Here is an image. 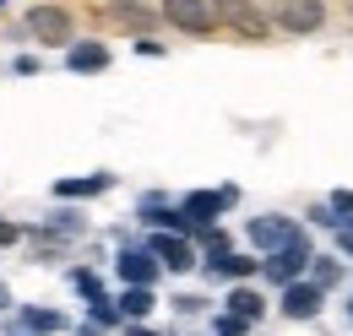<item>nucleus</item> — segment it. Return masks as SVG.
I'll return each mask as SVG.
<instances>
[{"instance_id":"nucleus-5","label":"nucleus","mask_w":353,"mask_h":336,"mask_svg":"<svg viewBox=\"0 0 353 336\" xmlns=\"http://www.w3.org/2000/svg\"><path fill=\"white\" fill-rule=\"evenodd\" d=\"M158 17L185 33V39H212L218 33V11H212V0H158Z\"/></svg>"},{"instance_id":"nucleus-29","label":"nucleus","mask_w":353,"mask_h":336,"mask_svg":"<svg viewBox=\"0 0 353 336\" xmlns=\"http://www.w3.org/2000/svg\"><path fill=\"white\" fill-rule=\"evenodd\" d=\"M125 336H163V331H152L147 320H131V326H125Z\"/></svg>"},{"instance_id":"nucleus-11","label":"nucleus","mask_w":353,"mask_h":336,"mask_svg":"<svg viewBox=\"0 0 353 336\" xmlns=\"http://www.w3.org/2000/svg\"><path fill=\"white\" fill-rule=\"evenodd\" d=\"M54 331H65V315H60V309H44V304H22L17 320L6 326V336H54Z\"/></svg>"},{"instance_id":"nucleus-22","label":"nucleus","mask_w":353,"mask_h":336,"mask_svg":"<svg viewBox=\"0 0 353 336\" xmlns=\"http://www.w3.org/2000/svg\"><path fill=\"white\" fill-rule=\"evenodd\" d=\"M71 288H77L82 298H98V293H103V282H98V271H88V266H77V271H71Z\"/></svg>"},{"instance_id":"nucleus-8","label":"nucleus","mask_w":353,"mask_h":336,"mask_svg":"<svg viewBox=\"0 0 353 336\" xmlns=\"http://www.w3.org/2000/svg\"><path fill=\"white\" fill-rule=\"evenodd\" d=\"M141 250L152 255L158 266H169V271H190L196 266V244L185 239V233H158V228H147V244Z\"/></svg>"},{"instance_id":"nucleus-14","label":"nucleus","mask_w":353,"mask_h":336,"mask_svg":"<svg viewBox=\"0 0 353 336\" xmlns=\"http://www.w3.org/2000/svg\"><path fill=\"white\" fill-rule=\"evenodd\" d=\"M114 190V174H82V179H54V201H92Z\"/></svg>"},{"instance_id":"nucleus-30","label":"nucleus","mask_w":353,"mask_h":336,"mask_svg":"<svg viewBox=\"0 0 353 336\" xmlns=\"http://www.w3.org/2000/svg\"><path fill=\"white\" fill-rule=\"evenodd\" d=\"M337 250L353 255V228H337Z\"/></svg>"},{"instance_id":"nucleus-15","label":"nucleus","mask_w":353,"mask_h":336,"mask_svg":"<svg viewBox=\"0 0 353 336\" xmlns=\"http://www.w3.org/2000/svg\"><path fill=\"white\" fill-rule=\"evenodd\" d=\"M228 315H239V320H250V326H256V320L266 315V298L256 293L250 282H234V293H228Z\"/></svg>"},{"instance_id":"nucleus-4","label":"nucleus","mask_w":353,"mask_h":336,"mask_svg":"<svg viewBox=\"0 0 353 336\" xmlns=\"http://www.w3.org/2000/svg\"><path fill=\"white\" fill-rule=\"evenodd\" d=\"M266 17H272V28H277V33L310 39V33H321V28H326L332 6H326V0H272V6H266Z\"/></svg>"},{"instance_id":"nucleus-10","label":"nucleus","mask_w":353,"mask_h":336,"mask_svg":"<svg viewBox=\"0 0 353 336\" xmlns=\"http://www.w3.org/2000/svg\"><path fill=\"white\" fill-rule=\"evenodd\" d=\"M109 65H114V54H109L103 39H71L65 43V71H71V76H98V71H109Z\"/></svg>"},{"instance_id":"nucleus-32","label":"nucleus","mask_w":353,"mask_h":336,"mask_svg":"<svg viewBox=\"0 0 353 336\" xmlns=\"http://www.w3.org/2000/svg\"><path fill=\"white\" fill-rule=\"evenodd\" d=\"M71 336H103V331H98V326H82V331H71Z\"/></svg>"},{"instance_id":"nucleus-12","label":"nucleus","mask_w":353,"mask_h":336,"mask_svg":"<svg viewBox=\"0 0 353 336\" xmlns=\"http://www.w3.org/2000/svg\"><path fill=\"white\" fill-rule=\"evenodd\" d=\"M321 304H326V293H321L315 282H283V298H277L283 320H315Z\"/></svg>"},{"instance_id":"nucleus-26","label":"nucleus","mask_w":353,"mask_h":336,"mask_svg":"<svg viewBox=\"0 0 353 336\" xmlns=\"http://www.w3.org/2000/svg\"><path fill=\"white\" fill-rule=\"evenodd\" d=\"M39 65H44V60H39V54H17V60H11V71H17V76H33V71H39Z\"/></svg>"},{"instance_id":"nucleus-24","label":"nucleus","mask_w":353,"mask_h":336,"mask_svg":"<svg viewBox=\"0 0 353 336\" xmlns=\"http://www.w3.org/2000/svg\"><path fill=\"white\" fill-rule=\"evenodd\" d=\"M212 331H218V336H250V320H239V315H228V309H223L218 320H212Z\"/></svg>"},{"instance_id":"nucleus-1","label":"nucleus","mask_w":353,"mask_h":336,"mask_svg":"<svg viewBox=\"0 0 353 336\" xmlns=\"http://www.w3.org/2000/svg\"><path fill=\"white\" fill-rule=\"evenodd\" d=\"M22 33H28V43L65 49L77 39V11L65 0H33V6H22Z\"/></svg>"},{"instance_id":"nucleus-13","label":"nucleus","mask_w":353,"mask_h":336,"mask_svg":"<svg viewBox=\"0 0 353 336\" xmlns=\"http://www.w3.org/2000/svg\"><path fill=\"white\" fill-rule=\"evenodd\" d=\"M158 271H163V266H158L147 250H131V244H125V250L114 255V277H120L125 288H152V282H158Z\"/></svg>"},{"instance_id":"nucleus-17","label":"nucleus","mask_w":353,"mask_h":336,"mask_svg":"<svg viewBox=\"0 0 353 336\" xmlns=\"http://www.w3.org/2000/svg\"><path fill=\"white\" fill-rule=\"evenodd\" d=\"M88 326H98V331H120L125 315H120V304H114L109 293H98V298H88Z\"/></svg>"},{"instance_id":"nucleus-34","label":"nucleus","mask_w":353,"mask_h":336,"mask_svg":"<svg viewBox=\"0 0 353 336\" xmlns=\"http://www.w3.org/2000/svg\"><path fill=\"white\" fill-rule=\"evenodd\" d=\"M348 17H353V0H348Z\"/></svg>"},{"instance_id":"nucleus-33","label":"nucleus","mask_w":353,"mask_h":336,"mask_svg":"<svg viewBox=\"0 0 353 336\" xmlns=\"http://www.w3.org/2000/svg\"><path fill=\"white\" fill-rule=\"evenodd\" d=\"M348 320H353V298H348Z\"/></svg>"},{"instance_id":"nucleus-23","label":"nucleus","mask_w":353,"mask_h":336,"mask_svg":"<svg viewBox=\"0 0 353 336\" xmlns=\"http://www.w3.org/2000/svg\"><path fill=\"white\" fill-rule=\"evenodd\" d=\"M131 49L141 54V60H163V54H169V43H158V33H141V39H131Z\"/></svg>"},{"instance_id":"nucleus-3","label":"nucleus","mask_w":353,"mask_h":336,"mask_svg":"<svg viewBox=\"0 0 353 336\" xmlns=\"http://www.w3.org/2000/svg\"><path fill=\"white\" fill-rule=\"evenodd\" d=\"M212 11H218V28H228L234 39H245V43H266L277 33L261 0H212Z\"/></svg>"},{"instance_id":"nucleus-19","label":"nucleus","mask_w":353,"mask_h":336,"mask_svg":"<svg viewBox=\"0 0 353 336\" xmlns=\"http://www.w3.org/2000/svg\"><path fill=\"white\" fill-rule=\"evenodd\" d=\"M196 250H201V260H218V255L234 250V239H228L218 222H212V228H196Z\"/></svg>"},{"instance_id":"nucleus-25","label":"nucleus","mask_w":353,"mask_h":336,"mask_svg":"<svg viewBox=\"0 0 353 336\" xmlns=\"http://www.w3.org/2000/svg\"><path fill=\"white\" fill-rule=\"evenodd\" d=\"M22 239H28V228L11 222V217H0V250H11V244H22Z\"/></svg>"},{"instance_id":"nucleus-16","label":"nucleus","mask_w":353,"mask_h":336,"mask_svg":"<svg viewBox=\"0 0 353 336\" xmlns=\"http://www.w3.org/2000/svg\"><path fill=\"white\" fill-rule=\"evenodd\" d=\"M207 271L212 277H228V282H245V277H256L261 271V260H250V255H218V260H207Z\"/></svg>"},{"instance_id":"nucleus-6","label":"nucleus","mask_w":353,"mask_h":336,"mask_svg":"<svg viewBox=\"0 0 353 336\" xmlns=\"http://www.w3.org/2000/svg\"><path fill=\"white\" fill-rule=\"evenodd\" d=\"M310 239L305 233H299V239H294V244H283V250H272L261 260V271H266V282H277V288H283V282H299V277H305L310 271Z\"/></svg>"},{"instance_id":"nucleus-28","label":"nucleus","mask_w":353,"mask_h":336,"mask_svg":"<svg viewBox=\"0 0 353 336\" xmlns=\"http://www.w3.org/2000/svg\"><path fill=\"white\" fill-rule=\"evenodd\" d=\"M310 222H321V228H337V217H332V207H315V211H310Z\"/></svg>"},{"instance_id":"nucleus-18","label":"nucleus","mask_w":353,"mask_h":336,"mask_svg":"<svg viewBox=\"0 0 353 336\" xmlns=\"http://www.w3.org/2000/svg\"><path fill=\"white\" fill-rule=\"evenodd\" d=\"M114 304H120V315H125V320H147V315H152V304H158V293H152V288H125Z\"/></svg>"},{"instance_id":"nucleus-31","label":"nucleus","mask_w":353,"mask_h":336,"mask_svg":"<svg viewBox=\"0 0 353 336\" xmlns=\"http://www.w3.org/2000/svg\"><path fill=\"white\" fill-rule=\"evenodd\" d=\"M0 309H17V304H11V288H6V282H0Z\"/></svg>"},{"instance_id":"nucleus-21","label":"nucleus","mask_w":353,"mask_h":336,"mask_svg":"<svg viewBox=\"0 0 353 336\" xmlns=\"http://www.w3.org/2000/svg\"><path fill=\"white\" fill-rule=\"evenodd\" d=\"M332 217H337V228H353V190H332Z\"/></svg>"},{"instance_id":"nucleus-9","label":"nucleus","mask_w":353,"mask_h":336,"mask_svg":"<svg viewBox=\"0 0 353 336\" xmlns=\"http://www.w3.org/2000/svg\"><path fill=\"white\" fill-rule=\"evenodd\" d=\"M299 233H305V228H299L294 217H250V222H245V239H250L261 255L283 250V244H294Z\"/></svg>"},{"instance_id":"nucleus-27","label":"nucleus","mask_w":353,"mask_h":336,"mask_svg":"<svg viewBox=\"0 0 353 336\" xmlns=\"http://www.w3.org/2000/svg\"><path fill=\"white\" fill-rule=\"evenodd\" d=\"M201 304H207V298H196V293H179V298H174V309H179V315H196Z\"/></svg>"},{"instance_id":"nucleus-2","label":"nucleus","mask_w":353,"mask_h":336,"mask_svg":"<svg viewBox=\"0 0 353 336\" xmlns=\"http://www.w3.org/2000/svg\"><path fill=\"white\" fill-rule=\"evenodd\" d=\"M92 17H98L109 33H125V39H141V33H158V28H163L158 6H147V0H98Z\"/></svg>"},{"instance_id":"nucleus-7","label":"nucleus","mask_w":353,"mask_h":336,"mask_svg":"<svg viewBox=\"0 0 353 336\" xmlns=\"http://www.w3.org/2000/svg\"><path fill=\"white\" fill-rule=\"evenodd\" d=\"M234 201H239V190H234V185H223V190H190V196L179 201V211L190 217V228H212Z\"/></svg>"},{"instance_id":"nucleus-20","label":"nucleus","mask_w":353,"mask_h":336,"mask_svg":"<svg viewBox=\"0 0 353 336\" xmlns=\"http://www.w3.org/2000/svg\"><path fill=\"white\" fill-rule=\"evenodd\" d=\"M310 282L326 293V288H337V282H343V266H337V260H326V255H310Z\"/></svg>"},{"instance_id":"nucleus-35","label":"nucleus","mask_w":353,"mask_h":336,"mask_svg":"<svg viewBox=\"0 0 353 336\" xmlns=\"http://www.w3.org/2000/svg\"><path fill=\"white\" fill-rule=\"evenodd\" d=\"M0 11H6V0H0Z\"/></svg>"}]
</instances>
